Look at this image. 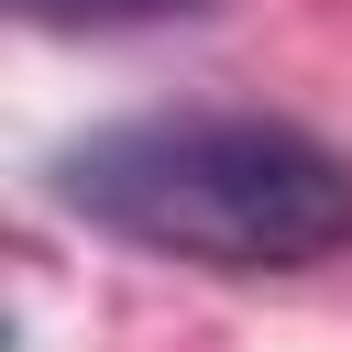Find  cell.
Listing matches in <instances>:
<instances>
[{
	"mask_svg": "<svg viewBox=\"0 0 352 352\" xmlns=\"http://www.w3.org/2000/svg\"><path fill=\"white\" fill-rule=\"evenodd\" d=\"M22 22L44 33H132V22H176V11H209V0H11Z\"/></svg>",
	"mask_w": 352,
	"mask_h": 352,
	"instance_id": "cell-2",
	"label": "cell"
},
{
	"mask_svg": "<svg viewBox=\"0 0 352 352\" xmlns=\"http://www.w3.org/2000/svg\"><path fill=\"white\" fill-rule=\"evenodd\" d=\"M55 198L209 275H308L352 242V165L275 110H143L55 154Z\"/></svg>",
	"mask_w": 352,
	"mask_h": 352,
	"instance_id": "cell-1",
	"label": "cell"
}]
</instances>
